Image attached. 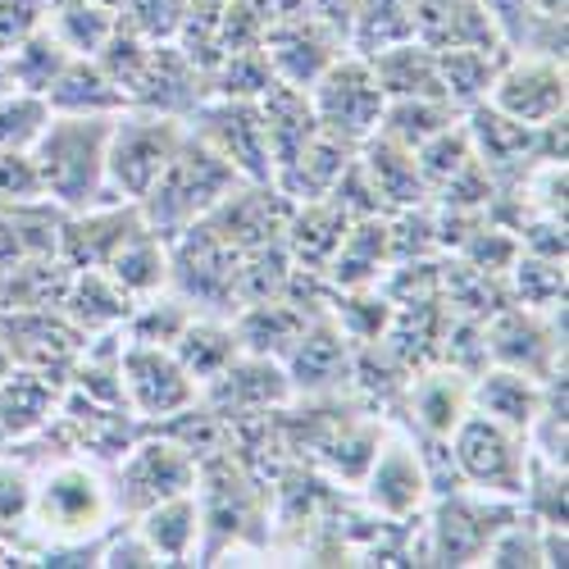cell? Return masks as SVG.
Listing matches in <instances>:
<instances>
[{
  "mask_svg": "<svg viewBox=\"0 0 569 569\" xmlns=\"http://www.w3.org/2000/svg\"><path fill=\"white\" fill-rule=\"evenodd\" d=\"M119 519L110 492V465L82 451L56 456L32 469V515L28 529L41 542H87Z\"/></svg>",
  "mask_w": 569,
  "mask_h": 569,
  "instance_id": "1",
  "label": "cell"
},
{
  "mask_svg": "<svg viewBox=\"0 0 569 569\" xmlns=\"http://www.w3.org/2000/svg\"><path fill=\"white\" fill-rule=\"evenodd\" d=\"M114 119L119 114H51L46 132L37 137L32 160L41 173V192L64 214L114 201L106 182V151Z\"/></svg>",
  "mask_w": 569,
  "mask_h": 569,
  "instance_id": "2",
  "label": "cell"
},
{
  "mask_svg": "<svg viewBox=\"0 0 569 569\" xmlns=\"http://www.w3.org/2000/svg\"><path fill=\"white\" fill-rule=\"evenodd\" d=\"M237 182H247L242 173H237L219 151H210L206 141L187 128L173 160L164 164V173L156 178V187L147 197H141V219H147V228L156 237H164V242H173L178 232H187L192 223H201Z\"/></svg>",
  "mask_w": 569,
  "mask_h": 569,
  "instance_id": "3",
  "label": "cell"
},
{
  "mask_svg": "<svg viewBox=\"0 0 569 569\" xmlns=\"http://www.w3.org/2000/svg\"><path fill=\"white\" fill-rule=\"evenodd\" d=\"M447 451L456 465V479L473 492H488L501 501H519L529 473V438L497 423L483 410H465L460 423L447 433Z\"/></svg>",
  "mask_w": 569,
  "mask_h": 569,
  "instance_id": "4",
  "label": "cell"
},
{
  "mask_svg": "<svg viewBox=\"0 0 569 569\" xmlns=\"http://www.w3.org/2000/svg\"><path fill=\"white\" fill-rule=\"evenodd\" d=\"M515 510L519 501H501L473 488H451V492L429 497L419 565H479L488 542Z\"/></svg>",
  "mask_w": 569,
  "mask_h": 569,
  "instance_id": "5",
  "label": "cell"
},
{
  "mask_svg": "<svg viewBox=\"0 0 569 569\" xmlns=\"http://www.w3.org/2000/svg\"><path fill=\"white\" fill-rule=\"evenodd\" d=\"M237 264L242 251L228 247L206 223H192L169 242V292L182 297L197 315L232 319L242 310L237 301Z\"/></svg>",
  "mask_w": 569,
  "mask_h": 569,
  "instance_id": "6",
  "label": "cell"
},
{
  "mask_svg": "<svg viewBox=\"0 0 569 569\" xmlns=\"http://www.w3.org/2000/svg\"><path fill=\"white\" fill-rule=\"evenodd\" d=\"M187 132V119L151 114V110H123L110 128V151H106V182L114 201L141 206V197L156 187L164 164L173 160L178 141Z\"/></svg>",
  "mask_w": 569,
  "mask_h": 569,
  "instance_id": "7",
  "label": "cell"
},
{
  "mask_svg": "<svg viewBox=\"0 0 569 569\" xmlns=\"http://www.w3.org/2000/svg\"><path fill=\"white\" fill-rule=\"evenodd\" d=\"M192 488H197V456L160 429H141V438L119 460H110V492L119 519H132L151 510L156 501Z\"/></svg>",
  "mask_w": 569,
  "mask_h": 569,
  "instance_id": "8",
  "label": "cell"
},
{
  "mask_svg": "<svg viewBox=\"0 0 569 569\" xmlns=\"http://www.w3.org/2000/svg\"><path fill=\"white\" fill-rule=\"evenodd\" d=\"M306 97H310L319 132L347 141V147L369 141L378 132V123H383V106H388L369 56H356V51H342L306 87Z\"/></svg>",
  "mask_w": 569,
  "mask_h": 569,
  "instance_id": "9",
  "label": "cell"
},
{
  "mask_svg": "<svg viewBox=\"0 0 569 569\" xmlns=\"http://www.w3.org/2000/svg\"><path fill=\"white\" fill-rule=\"evenodd\" d=\"M483 356L488 365H506L529 378H551L565 369V306L529 310L506 301L483 319Z\"/></svg>",
  "mask_w": 569,
  "mask_h": 569,
  "instance_id": "10",
  "label": "cell"
},
{
  "mask_svg": "<svg viewBox=\"0 0 569 569\" xmlns=\"http://www.w3.org/2000/svg\"><path fill=\"white\" fill-rule=\"evenodd\" d=\"M119 388H123L128 410L147 423V429L201 401V383L182 369V360L169 347L132 342V338H123V347H119Z\"/></svg>",
  "mask_w": 569,
  "mask_h": 569,
  "instance_id": "11",
  "label": "cell"
},
{
  "mask_svg": "<svg viewBox=\"0 0 569 569\" xmlns=\"http://www.w3.org/2000/svg\"><path fill=\"white\" fill-rule=\"evenodd\" d=\"M210 151H219L247 182L273 178V151H269V128L260 114V101H232V97H206L197 114L187 119Z\"/></svg>",
  "mask_w": 569,
  "mask_h": 569,
  "instance_id": "12",
  "label": "cell"
},
{
  "mask_svg": "<svg viewBox=\"0 0 569 569\" xmlns=\"http://www.w3.org/2000/svg\"><path fill=\"white\" fill-rule=\"evenodd\" d=\"M488 106L501 110L515 123H556L569 110V73L565 60H547V56H525L510 51L506 64L497 69L492 87H488Z\"/></svg>",
  "mask_w": 569,
  "mask_h": 569,
  "instance_id": "13",
  "label": "cell"
},
{
  "mask_svg": "<svg viewBox=\"0 0 569 569\" xmlns=\"http://www.w3.org/2000/svg\"><path fill=\"white\" fill-rule=\"evenodd\" d=\"M360 492H365V506L388 519V525H415L429 506L433 488H429V469H423V456L415 447V438L406 433H383L378 442L365 479H360Z\"/></svg>",
  "mask_w": 569,
  "mask_h": 569,
  "instance_id": "14",
  "label": "cell"
},
{
  "mask_svg": "<svg viewBox=\"0 0 569 569\" xmlns=\"http://www.w3.org/2000/svg\"><path fill=\"white\" fill-rule=\"evenodd\" d=\"M351 365H356V347H351V338L342 333V323L328 310L306 323L301 342L292 347L288 360H282L288 383H292V397H306V401L342 397L351 388Z\"/></svg>",
  "mask_w": 569,
  "mask_h": 569,
  "instance_id": "15",
  "label": "cell"
},
{
  "mask_svg": "<svg viewBox=\"0 0 569 569\" xmlns=\"http://www.w3.org/2000/svg\"><path fill=\"white\" fill-rule=\"evenodd\" d=\"M260 51H264V60H269L278 82L306 91L328 64L347 51V41L328 23H319L310 10H297V14H282V19H273L264 28Z\"/></svg>",
  "mask_w": 569,
  "mask_h": 569,
  "instance_id": "16",
  "label": "cell"
},
{
  "mask_svg": "<svg viewBox=\"0 0 569 569\" xmlns=\"http://www.w3.org/2000/svg\"><path fill=\"white\" fill-rule=\"evenodd\" d=\"M201 401L223 419H251V415H273L282 406H292V383H288V369L269 356H251L242 351L219 378L201 388Z\"/></svg>",
  "mask_w": 569,
  "mask_h": 569,
  "instance_id": "17",
  "label": "cell"
},
{
  "mask_svg": "<svg viewBox=\"0 0 569 569\" xmlns=\"http://www.w3.org/2000/svg\"><path fill=\"white\" fill-rule=\"evenodd\" d=\"M292 210H297V206L282 197L273 182H237L232 192H228L201 223L214 228L228 247L256 251V247L282 242V228H288Z\"/></svg>",
  "mask_w": 569,
  "mask_h": 569,
  "instance_id": "18",
  "label": "cell"
},
{
  "mask_svg": "<svg viewBox=\"0 0 569 569\" xmlns=\"http://www.w3.org/2000/svg\"><path fill=\"white\" fill-rule=\"evenodd\" d=\"M210 97L206 73L187 60L173 41L151 46L147 64H141L132 91H128V110H151V114H173V119H192L197 106Z\"/></svg>",
  "mask_w": 569,
  "mask_h": 569,
  "instance_id": "19",
  "label": "cell"
},
{
  "mask_svg": "<svg viewBox=\"0 0 569 569\" xmlns=\"http://www.w3.org/2000/svg\"><path fill=\"white\" fill-rule=\"evenodd\" d=\"M0 342L14 365L69 373L87 338L64 319V310H0Z\"/></svg>",
  "mask_w": 569,
  "mask_h": 569,
  "instance_id": "20",
  "label": "cell"
},
{
  "mask_svg": "<svg viewBox=\"0 0 569 569\" xmlns=\"http://www.w3.org/2000/svg\"><path fill=\"white\" fill-rule=\"evenodd\" d=\"M401 401L415 438H447L469 410V373L456 365H423L406 378Z\"/></svg>",
  "mask_w": 569,
  "mask_h": 569,
  "instance_id": "21",
  "label": "cell"
},
{
  "mask_svg": "<svg viewBox=\"0 0 569 569\" xmlns=\"http://www.w3.org/2000/svg\"><path fill=\"white\" fill-rule=\"evenodd\" d=\"M141 228V210L132 201H106L91 210H73L60 223V260L69 269H106L119 242Z\"/></svg>",
  "mask_w": 569,
  "mask_h": 569,
  "instance_id": "22",
  "label": "cell"
},
{
  "mask_svg": "<svg viewBox=\"0 0 569 569\" xmlns=\"http://www.w3.org/2000/svg\"><path fill=\"white\" fill-rule=\"evenodd\" d=\"M60 392H64V373L51 369L14 365L0 378V433H6V447L46 429L60 410Z\"/></svg>",
  "mask_w": 569,
  "mask_h": 569,
  "instance_id": "23",
  "label": "cell"
},
{
  "mask_svg": "<svg viewBox=\"0 0 569 569\" xmlns=\"http://www.w3.org/2000/svg\"><path fill=\"white\" fill-rule=\"evenodd\" d=\"M356 164H360V173L369 182V192L378 197V206H383L388 214L429 201V187H423V178H419L415 151L397 147V141H388L383 132H373L369 141H360Z\"/></svg>",
  "mask_w": 569,
  "mask_h": 569,
  "instance_id": "24",
  "label": "cell"
},
{
  "mask_svg": "<svg viewBox=\"0 0 569 569\" xmlns=\"http://www.w3.org/2000/svg\"><path fill=\"white\" fill-rule=\"evenodd\" d=\"M323 315V310H310L301 306L297 297H269V301H256V306H242L232 315V328H237V342L251 356H269V360H288L292 347L301 342L306 323Z\"/></svg>",
  "mask_w": 569,
  "mask_h": 569,
  "instance_id": "25",
  "label": "cell"
},
{
  "mask_svg": "<svg viewBox=\"0 0 569 569\" xmlns=\"http://www.w3.org/2000/svg\"><path fill=\"white\" fill-rule=\"evenodd\" d=\"M351 156H356V147H347V141H338V137H328V132H315L306 147L288 160V164H278L273 169V187L282 197H288L292 206H306V201H323L328 192L338 187V178L347 173V164H351Z\"/></svg>",
  "mask_w": 569,
  "mask_h": 569,
  "instance_id": "26",
  "label": "cell"
},
{
  "mask_svg": "<svg viewBox=\"0 0 569 569\" xmlns=\"http://www.w3.org/2000/svg\"><path fill=\"white\" fill-rule=\"evenodd\" d=\"M132 297L119 288V282L106 273V269H73L69 278V288H64V319L78 328V333L91 342V338H101V333H119V328L128 323L132 315Z\"/></svg>",
  "mask_w": 569,
  "mask_h": 569,
  "instance_id": "27",
  "label": "cell"
},
{
  "mask_svg": "<svg viewBox=\"0 0 569 569\" xmlns=\"http://www.w3.org/2000/svg\"><path fill=\"white\" fill-rule=\"evenodd\" d=\"M132 529L147 538L160 565H192L201 551V506L197 492H178L156 501L151 510L132 515Z\"/></svg>",
  "mask_w": 569,
  "mask_h": 569,
  "instance_id": "28",
  "label": "cell"
},
{
  "mask_svg": "<svg viewBox=\"0 0 569 569\" xmlns=\"http://www.w3.org/2000/svg\"><path fill=\"white\" fill-rule=\"evenodd\" d=\"M351 228V214L333 201V197H323V201H306L292 210L288 228H282V247H288L292 264L306 269V273H323L328 264H333L338 247H342V237Z\"/></svg>",
  "mask_w": 569,
  "mask_h": 569,
  "instance_id": "29",
  "label": "cell"
},
{
  "mask_svg": "<svg viewBox=\"0 0 569 569\" xmlns=\"http://www.w3.org/2000/svg\"><path fill=\"white\" fill-rule=\"evenodd\" d=\"M469 406L529 438L533 419L542 410V383L519 369H506V365H483L479 378L469 383Z\"/></svg>",
  "mask_w": 569,
  "mask_h": 569,
  "instance_id": "30",
  "label": "cell"
},
{
  "mask_svg": "<svg viewBox=\"0 0 569 569\" xmlns=\"http://www.w3.org/2000/svg\"><path fill=\"white\" fill-rule=\"evenodd\" d=\"M415 41H423L429 51L501 46V37L479 0H415Z\"/></svg>",
  "mask_w": 569,
  "mask_h": 569,
  "instance_id": "31",
  "label": "cell"
},
{
  "mask_svg": "<svg viewBox=\"0 0 569 569\" xmlns=\"http://www.w3.org/2000/svg\"><path fill=\"white\" fill-rule=\"evenodd\" d=\"M46 106H51V114H123L128 97L97 56H73L60 78L46 87Z\"/></svg>",
  "mask_w": 569,
  "mask_h": 569,
  "instance_id": "32",
  "label": "cell"
},
{
  "mask_svg": "<svg viewBox=\"0 0 569 569\" xmlns=\"http://www.w3.org/2000/svg\"><path fill=\"white\" fill-rule=\"evenodd\" d=\"M60 223H64V210L51 201L0 206V269L60 256Z\"/></svg>",
  "mask_w": 569,
  "mask_h": 569,
  "instance_id": "33",
  "label": "cell"
},
{
  "mask_svg": "<svg viewBox=\"0 0 569 569\" xmlns=\"http://www.w3.org/2000/svg\"><path fill=\"white\" fill-rule=\"evenodd\" d=\"M373 78L383 87L388 101H406V97H429V101H447V87L438 73V56L429 51L423 41H397L388 51H373L369 56Z\"/></svg>",
  "mask_w": 569,
  "mask_h": 569,
  "instance_id": "34",
  "label": "cell"
},
{
  "mask_svg": "<svg viewBox=\"0 0 569 569\" xmlns=\"http://www.w3.org/2000/svg\"><path fill=\"white\" fill-rule=\"evenodd\" d=\"M106 273L132 301H147V297L169 288V242L156 237L147 228V219H141V228H132L119 242V251L106 260Z\"/></svg>",
  "mask_w": 569,
  "mask_h": 569,
  "instance_id": "35",
  "label": "cell"
},
{
  "mask_svg": "<svg viewBox=\"0 0 569 569\" xmlns=\"http://www.w3.org/2000/svg\"><path fill=\"white\" fill-rule=\"evenodd\" d=\"M169 351H173V356L182 360V369L206 388L210 378H219L237 356H242V342H237L232 319H219V315H192V319L182 323V333L173 338Z\"/></svg>",
  "mask_w": 569,
  "mask_h": 569,
  "instance_id": "36",
  "label": "cell"
},
{
  "mask_svg": "<svg viewBox=\"0 0 569 569\" xmlns=\"http://www.w3.org/2000/svg\"><path fill=\"white\" fill-rule=\"evenodd\" d=\"M260 114H264V128H269V151H273V169L288 164L306 141L319 132L315 123V110H310V97L301 87H288V82H269V91L260 97Z\"/></svg>",
  "mask_w": 569,
  "mask_h": 569,
  "instance_id": "37",
  "label": "cell"
},
{
  "mask_svg": "<svg viewBox=\"0 0 569 569\" xmlns=\"http://www.w3.org/2000/svg\"><path fill=\"white\" fill-rule=\"evenodd\" d=\"M438 56V73L447 87V101L465 114L469 106L488 101V87L497 78V69L506 64V46H456V51H433Z\"/></svg>",
  "mask_w": 569,
  "mask_h": 569,
  "instance_id": "38",
  "label": "cell"
},
{
  "mask_svg": "<svg viewBox=\"0 0 569 569\" xmlns=\"http://www.w3.org/2000/svg\"><path fill=\"white\" fill-rule=\"evenodd\" d=\"M410 37H415V0H360L347 32V51L373 56Z\"/></svg>",
  "mask_w": 569,
  "mask_h": 569,
  "instance_id": "39",
  "label": "cell"
},
{
  "mask_svg": "<svg viewBox=\"0 0 569 569\" xmlns=\"http://www.w3.org/2000/svg\"><path fill=\"white\" fill-rule=\"evenodd\" d=\"M69 46L51 32V23H41L37 32H28L23 41H14L6 51V73H10V87H23V91H41L60 78V69L69 64Z\"/></svg>",
  "mask_w": 569,
  "mask_h": 569,
  "instance_id": "40",
  "label": "cell"
},
{
  "mask_svg": "<svg viewBox=\"0 0 569 569\" xmlns=\"http://www.w3.org/2000/svg\"><path fill=\"white\" fill-rule=\"evenodd\" d=\"M460 110L451 101H429V97H406V101H388L383 106V123H378V132H383L388 141H397V147L415 151L423 147L433 132H442L447 123H456Z\"/></svg>",
  "mask_w": 569,
  "mask_h": 569,
  "instance_id": "41",
  "label": "cell"
},
{
  "mask_svg": "<svg viewBox=\"0 0 569 569\" xmlns=\"http://www.w3.org/2000/svg\"><path fill=\"white\" fill-rule=\"evenodd\" d=\"M51 32L69 46V56H101V46L119 32L114 6H51Z\"/></svg>",
  "mask_w": 569,
  "mask_h": 569,
  "instance_id": "42",
  "label": "cell"
},
{
  "mask_svg": "<svg viewBox=\"0 0 569 569\" xmlns=\"http://www.w3.org/2000/svg\"><path fill=\"white\" fill-rule=\"evenodd\" d=\"M46 123H51V106H46L41 91H0V151H32Z\"/></svg>",
  "mask_w": 569,
  "mask_h": 569,
  "instance_id": "43",
  "label": "cell"
},
{
  "mask_svg": "<svg viewBox=\"0 0 569 569\" xmlns=\"http://www.w3.org/2000/svg\"><path fill=\"white\" fill-rule=\"evenodd\" d=\"M506 273L515 282V301L519 306H529V310H556V306H565V260H547V256L519 251Z\"/></svg>",
  "mask_w": 569,
  "mask_h": 569,
  "instance_id": "44",
  "label": "cell"
},
{
  "mask_svg": "<svg viewBox=\"0 0 569 569\" xmlns=\"http://www.w3.org/2000/svg\"><path fill=\"white\" fill-rule=\"evenodd\" d=\"M187 10H192V0H123L119 6V23L128 32H137L141 41H178L182 23H187Z\"/></svg>",
  "mask_w": 569,
  "mask_h": 569,
  "instance_id": "45",
  "label": "cell"
},
{
  "mask_svg": "<svg viewBox=\"0 0 569 569\" xmlns=\"http://www.w3.org/2000/svg\"><path fill=\"white\" fill-rule=\"evenodd\" d=\"M32 515V465L10 447L0 451V529H28Z\"/></svg>",
  "mask_w": 569,
  "mask_h": 569,
  "instance_id": "46",
  "label": "cell"
},
{
  "mask_svg": "<svg viewBox=\"0 0 569 569\" xmlns=\"http://www.w3.org/2000/svg\"><path fill=\"white\" fill-rule=\"evenodd\" d=\"M19 201H46L37 160L32 151H0V206H19Z\"/></svg>",
  "mask_w": 569,
  "mask_h": 569,
  "instance_id": "47",
  "label": "cell"
},
{
  "mask_svg": "<svg viewBox=\"0 0 569 569\" xmlns=\"http://www.w3.org/2000/svg\"><path fill=\"white\" fill-rule=\"evenodd\" d=\"M46 0H0V46H10L23 41L28 32H37L46 23Z\"/></svg>",
  "mask_w": 569,
  "mask_h": 569,
  "instance_id": "48",
  "label": "cell"
},
{
  "mask_svg": "<svg viewBox=\"0 0 569 569\" xmlns=\"http://www.w3.org/2000/svg\"><path fill=\"white\" fill-rule=\"evenodd\" d=\"M14 369V360H10V351H6V342H0V378H6Z\"/></svg>",
  "mask_w": 569,
  "mask_h": 569,
  "instance_id": "49",
  "label": "cell"
},
{
  "mask_svg": "<svg viewBox=\"0 0 569 569\" xmlns=\"http://www.w3.org/2000/svg\"><path fill=\"white\" fill-rule=\"evenodd\" d=\"M10 87V73H6V46H0V91Z\"/></svg>",
  "mask_w": 569,
  "mask_h": 569,
  "instance_id": "50",
  "label": "cell"
},
{
  "mask_svg": "<svg viewBox=\"0 0 569 569\" xmlns=\"http://www.w3.org/2000/svg\"><path fill=\"white\" fill-rule=\"evenodd\" d=\"M0 451H6V433H0Z\"/></svg>",
  "mask_w": 569,
  "mask_h": 569,
  "instance_id": "51",
  "label": "cell"
}]
</instances>
